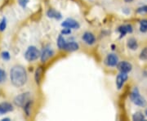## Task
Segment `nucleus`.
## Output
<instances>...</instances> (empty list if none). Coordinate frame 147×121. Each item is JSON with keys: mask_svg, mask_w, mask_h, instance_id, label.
I'll return each mask as SVG.
<instances>
[{"mask_svg": "<svg viewBox=\"0 0 147 121\" xmlns=\"http://www.w3.org/2000/svg\"><path fill=\"white\" fill-rule=\"evenodd\" d=\"M11 83L16 88H21L26 84L28 75L26 68L21 65H16L10 70Z\"/></svg>", "mask_w": 147, "mask_h": 121, "instance_id": "f257e3e1", "label": "nucleus"}, {"mask_svg": "<svg viewBox=\"0 0 147 121\" xmlns=\"http://www.w3.org/2000/svg\"><path fill=\"white\" fill-rule=\"evenodd\" d=\"M130 99L137 106L146 107L147 105V101L144 97H142L138 88L135 87L130 93Z\"/></svg>", "mask_w": 147, "mask_h": 121, "instance_id": "f03ea898", "label": "nucleus"}, {"mask_svg": "<svg viewBox=\"0 0 147 121\" xmlns=\"http://www.w3.org/2000/svg\"><path fill=\"white\" fill-rule=\"evenodd\" d=\"M41 53L35 46L28 47L26 51L24 53V57L29 62H33L40 57Z\"/></svg>", "mask_w": 147, "mask_h": 121, "instance_id": "7ed1b4c3", "label": "nucleus"}, {"mask_svg": "<svg viewBox=\"0 0 147 121\" xmlns=\"http://www.w3.org/2000/svg\"><path fill=\"white\" fill-rule=\"evenodd\" d=\"M30 93H29V92L23 93H21V94L15 97V98L13 99V103L16 106L23 107V105L30 100Z\"/></svg>", "mask_w": 147, "mask_h": 121, "instance_id": "20e7f679", "label": "nucleus"}, {"mask_svg": "<svg viewBox=\"0 0 147 121\" xmlns=\"http://www.w3.org/2000/svg\"><path fill=\"white\" fill-rule=\"evenodd\" d=\"M119 62V57L115 53H109L104 60V64L108 67H117Z\"/></svg>", "mask_w": 147, "mask_h": 121, "instance_id": "39448f33", "label": "nucleus"}, {"mask_svg": "<svg viewBox=\"0 0 147 121\" xmlns=\"http://www.w3.org/2000/svg\"><path fill=\"white\" fill-rule=\"evenodd\" d=\"M53 55H54V50L53 49V47L50 45H47L42 48L41 55H40V60L42 63H44L48 59L52 57Z\"/></svg>", "mask_w": 147, "mask_h": 121, "instance_id": "423d86ee", "label": "nucleus"}, {"mask_svg": "<svg viewBox=\"0 0 147 121\" xmlns=\"http://www.w3.org/2000/svg\"><path fill=\"white\" fill-rule=\"evenodd\" d=\"M128 79V74L127 73H123V72H119V74L117 75L116 77V88L118 90H120L123 89L124 84L126 83V81Z\"/></svg>", "mask_w": 147, "mask_h": 121, "instance_id": "0eeeda50", "label": "nucleus"}, {"mask_svg": "<svg viewBox=\"0 0 147 121\" xmlns=\"http://www.w3.org/2000/svg\"><path fill=\"white\" fill-rule=\"evenodd\" d=\"M117 68H118L119 72L128 74L129 72H131V70H132V65L129 62L122 61V62H119L118 66H117Z\"/></svg>", "mask_w": 147, "mask_h": 121, "instance_id": "6e6552de", "label": "nucleus"}, {"mask_svg": "<svg viewBox=\"0 0 147 121\" xmlns=\"http://www.w3.org/2000/svg\"><path fill=\"white\" fill-rule=\"evenodd\" d=\"M61 26L69 28V29H74V30H79L80 28V24L78 21L72 18H68L61 23Z\"/></svg>", "mask_w": 147, "mask_h": 121, "instance_id": "1a4fd4ad", "label": "nucleus"}, {"mask_svg": "<svg viewBox=\"0 0 147 121\" xmlns=\"http://www.w3.org/2000/svg\"><path fill=\"white\" fill-rule=\"evenodd\" d=\"M82 40H83L87 45L92 46V45H93L95 43H96V39L95 35L92 33V32L87 31L83 34V35H82Z\"/></svg>", "mask_w": 147, "mask_h": 121, "instance_id": "9d476101", "label": "nucleus"}, {"mask_svg": "<svg viewBox=\"0 0 147 121\" xmlns=\"http://www.w3.org/2000/svg\"><path fill=\"white\" fill-rule=\"evenodd\" d=\"M118 32L119 33L120 36L119 38L122 39L127 34H131L133 32V27L130 24H126V25H122L118 28Z\"/></svg>", "mask_w": 147, "mask_h": 121, "instance_id": "9b49d317", "label": "nucleus"}, {"mask_svg": "<svg viewBox=\"0 0 147 121\" xmlns=\"http://www.w3.org/2000/svg\"><path fill=\"white\" fill-rule=\"evenodd\" d=\"M13 110H14L13 105L10 102L3 101L0 103V116H3L7 113L11 112Z\"/></svg>", "mask_w": 147, "mask_h": 121, "instance_id": "f8f14e48", "label": "nucleus"}, {"mask_svg": "<svg viewBox=\"0 0 147 121\" xmlns=\"http://www.w3.org/2000/svg\"><path fill=\"white\" fill-rule=\"evenodd\" d=\"M47 16L49 18H52V19H55V20H61L62 18V15L60 11L55 10L54 8H49L47 11Z\"/></svg>", "mask_w": 147, "mask_h": 121, "instance_id": "ddd939ff", "label": "nucleus"}, {"mask_svg": "<svg viewBox=\"0 0 147 121\" xmlns=\"http://www.w3.org/2000/svg\"><path fill=\"white\" fill-rule=\"evenodd\" d=\"M79 48V43L75 41H70V42H67L65 44V47L64 48L65 51L66 52H75V51H78Z\"/></svg>", "mask_w": 147, "mask_h": 121, "instance_id": "4468645a", "label": "nucleus"}, {"mask_svg": "<svg viewBox=\"0 0 147 121\" xmlns=\"http://www.w3.org/2000/svg\"><path fill=\"white\" fill-rule=\"evenodd\" d=\"M127 47L131 51H136L138 48V43L135 38H129L127 41Z\"/></svg>", "mask_w": 147, "mask_h": 121, "instance_id": "2eb2a0df", "label": "nucleus"}, {"mask_svg": "<svg viewBox=\"0 0 147 121\" xmlns=\"http://www.w3.org/2000/svg\"><path fill=\"white\" fill-rule=\"evenodd\" d=\"M32 105H33V101L29 100L25 105H23V107H22L23 108V111H24V112H25V114H26V116L27 117H30V115H31Z\"/></svg>", "mask_w": 147, "mask_h": 121, "instance_id": "dca6fc26", "label": "nucleus"}, {"mask_svg": "<svg viewBox=\"0 0 147 121\" xmlns=\"http://www.w3.org/2000/svg\"><path fill=\"white\" fill-rule=\"evenodd\" d=\"M66 40L64 38V36L61 34L57 38V47L59 48V50H64V48L65 47V44H66Z\"/></svg>", "mask_w": 147, "mask_h": 121, "instance_id": "f3484780", "label": "nucleus"}, {"mask_svg": "<svg viewBox=\"0 0 147 121\" xmlns=\"http://www.w3.org/2000/svg\"><path fill=\"white\" fill-rule=\"evenodd\" d=\"M42 67L39 66L36 69L35 72H34V80L35 83L37 84H40L41 82V79H42Z\"/></svg>", "mask_w": 147, "mask_h": 121, "instance_id": "a211bd4d", "label": "nucleus"}, {"mask_svg": "<svg viewBox=\"0 0 147 121\" xmlns=\"http://www.w3.org/2000/svg\"><path fill=\"white\" fill-rule=\"evenodd\" d=\"M132 120L134 121H144L146 120H145V115L141 112V111H137L136 113H134L132 115V117H131Z\"/></svg>", "mask_w": 147, "mask_h": 121, "instance_id": "6ab92c4d", "label": "nucleus"}, {"mask_svg": "<svg viewBox=\"0 0 147 121\" xmlns=\"http://www.w3.org/2000/svg\"><path fill=\"white\" fill-rule=\"evenodd\" d=\"M140 31L142 33H146L147 32V19H142L140 21Z\"/></svg>", "mask_w": 147, "mask_h": 121, "instance_id": "aec40b11", "label": "nucleus"}, {"mask_svg": "<svg viewBox=\"0 0 147 121\" xmlns=\"http://www.w3.org/2000/svg\"><path fill=\"white\" fill-rule=\"evenodd\" d=\"M7 18L5 16H3L2 18V20L0 21V32H3L7 28Z\"/></svg>", "mask_w": 147, "mask_h": 121, "instance_id": "412c9836", "label": "nucleus"}, {"mask_svg": "<svg viewBox=\"0 0 147 121\" xmlns=\"http://www.w3.org/2000/svg\"><path fill=\"white\" fill-rule=\"evenodd\" d=\"M0 56H1V58L4 61V62H9L11 59V55L9 52H7V51H3V52H2L1 54H0Z\"/></svg>", "mask_w": 147, "mask_h": 121, "instance_id": "4be33fe9", "label": "nucleus"}, {"mask_svg": "<svg viewBox=\"0 0 147 121\" xmlns=\"http://www.w3.org/2000/svg\"><path fill=\"white\" fill-rule=\"evenodd\" d=\"M139 58L142 61H147V47H144L141 51L140 55H139Z\"/></svg>", "mask_w": 147, "mask_h": 121, "instance_id": "5701e85b", "label": "nucleus"}, {"mask_svg": "<svg viewBox=\"0 0 147 121\" xmlns=\"http://www.w3.org/2000/svg\"><path fill=\"white\" fill-rule=\"evenodd\" d=\"M7 80V73L4 70L0 69V84H3Z\"/></svg>", "mask_w": 147, "mask_h": 121, "instance_id": "b1692460", "label": "nucleus"}, {"mask_svg": "<svg viewBox=\"0 0 147 121\" xmlns=\"http://www.w3.org/2000/svg\"><path fill=\"white\" fill-rule=\"evenodd\" d=\"M137 13L139 14H142V13H147V5H144L138 7L137 9Z\"/></svg>", "mask_w": 147, "mask_h": 121, "instance_id": "393cba45", "label": "nucleus"}, {"mask_svg": "<svg viewBox=\"0 0 147 121\" xmlns=\"http://www.w3.org/2000/svg\"><path fill=\"white\" fill-rule=\"evenodd\" d=\"M71 29H69V28H66V27H63V29L61 30V34H62V35H69V34H71Z\"/></svg>", "mask_w": 147, "mask_h": 121, "instance_id": "a878e982", "label": "nucleus"}, {"mask_svg": "<svg viewBox=\"0 0 147 121\" xmlns=\"http://www.w3.org/2000/svg\"><path fill=\"white\" fill-rule=\"evenodd\" d=\"M29 1L30 0H18V3L22 8H26L29 3Z\"/></svg>", "mask_w": 147, "mask_h": 121, "instance_id": "bb28decb", "label": "nucleus"}, {"mask_svg": "<svg viewBox=\"0 0 147 121\" xmlns=\"http://www.w3.org/2000/svg\"><path fill=\"white\" fill-rule=\"evenodd\" d=\"M123 11L125 14H129V13H130V9H128V8H124V9H123Z\"/></svg>", "mask_w": 147, "mask_h": 121, "instance_id": "cd10ccee", "label": "nucleus"}, {"mask_svg": "<svg viewBox=\"0 0 147 121\" xmlns=\"http://www.w3.org/2000/svg\"><path fill=\"white\" fill-rule=\"evenodd\" d=\"M1 120L2 121H9V120H11V119L10 118H3Z\"/></svg>", "mask_w": 147, "mask_h": 121, "instance_id": "c85d7f7f", "label": "nucleus"}, {"mask_svg": "<svg viewBox=\"0 0 147 121\" xmlns=\"http://www.w3.org/2000/svg\"><path fill=\"white\" fill-rule=\"evenodd\" d=\"M133 0H124V2L125 3H131Z\"/></svg>", "mask_w": 147, "mask_h": 121, "instance_id": "c756f323", "label": "nucleus"}, {"mask_svg": "<svg viewBox=\"0 0 147 121\" xmlns=\"http://www.w3.org/2000/svg\"><path fill=\"white\" fill-rule=\"evenodd\" d=\"M115 48H116L115 45H114V44H113V45H111V49H112V50H115Z\"/></svg>", "mask_w": 147, "mask_h": 121, "instance_id": "7c9ffc66", "label": "nucleus"}, {"mask_svg": "<svg viewBox=\"0 0 147 121\" xmlns=\"http://www.w3.org/2000/svg\"><path fill=\"white\" fill-rule=\"evenodd\" d=\"M145 114H146V116H147V108L146 109V111H145Z\"/></svg>", "mask_w": 147, "mask_h": 121, "instance_id": "2f4dec72", "label": "nucleus"}]
</instances>
